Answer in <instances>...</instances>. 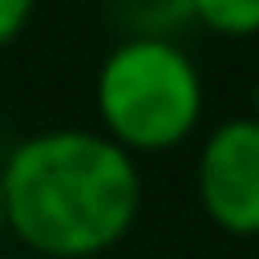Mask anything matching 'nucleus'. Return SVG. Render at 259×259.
Instances as JSON below:
<instances>
[{
	"mask_svg": "<svg viewBox=\"0 0 259 259\" xmlns=\"http://www.w3.org/2000/svg\"><path fill=\"white\" fill-rule=\"evenodd\" d=\"M105 18L123 36L178 41L196 23V0H105Z\"/></svg>",
	"mask_w": 259,
	"mask_h": 259,
	"instance_id": "4",
	"label": "nucleus"
},
{
	"mask_svg": "<svg viewBox=\"0 0 259 259\" xmlns=\"http://www.w3.org/2000/svg\"><path fill=\"white\" fill-rule=\"evenodd\" d=\"M96 118L127 155L178 150L205 118V77L178 41L123 36L100 59Z\"/></svg>",
	"mask_w": 259,
	"mask_h": 259,
	"instance_id": "2",
	"label": "nucleus"
},
{
	"mask_svg": "<svg viewBox=\"0 0 259 259\" xmlns=\"http://www.w3.org/2000/svg\"><path fill=\"white\" fill-rule=\"evenodd\" d=\"M0 196L5 232L36 259H96L132 232L141 168L100 127H50L9 150Z\"/></svg>",
	"mask_w": 259,
	"mask_h": 259,
	"instance_id": "1",
	"label": "nucleus"
},
{
	"mask_svg": "<svg viewBox=\"0 0 259 259\" xmlns=\"http://www.w3.org/2000/svg\"><path fill=\"white\" fill-rule=\"evenodd\" d=\"M250 118L259 123V77H255V87H250Z\"/></svg>",
	"mask_w": 259,
	"mask_h": 259,
	"instance_id": "7",
	"label": "nucleus"
},
{
	"mask_svg": "<svg viewBox=\"0 0 259 259\" xmlns=\"http://www.w3.org/2000/svg\"><path fill=\"white\" fill-rule=\"evenodd\" d=\"M32 9L36 0H0V50L23 36V27L32 23Z\"/></svg>",
	"mask_w": 259,
	"mask_h": 259,
	"instance_id": "6",
	"label": "nucleus"
},
{
	"mask_svg": "<svg viewBox=\"0 0 259 259\" xmlns=\"http://www.w3.org/2000/svg\"><path fill=\"white\" fill-rule=\"evenodd\" d=\"M0 237H5V196H0Z\"/></svg>",
	"mask_w": 259,
	"mask_h": 259,
	"instance_id": "8",
	"label": "nucleus"
},
{
	"mask_svg": "<svg viewBox=\"0 0 259 259\" xmlns=\"http://www.w3.org/2000/svg\"><path fill=\"white\" fill-rule=\"evenodd\" d=\"M196 196L205 219L228 237H259V123H219L196 155Z\"/></svg>",
	"mask_w": 259,
	"mask_h": 259,
	"instance_id": "3",
	"label": "nucleus"
},
{
	"mask_svg": "<svg viewBox=\"0 0 259 259\" xmlns=\"http://www.w3.org/2000/svg\"><path fill=\"white\" fill-rule=\"evenodd\" d=\"M23 259H36V255H23Z\"/></svg>",
	"mask_w": 259,
	"mask_h": 259,
	"instance_id": "9",
	"label": "nucleus"
},
{
	"mask_svg": "<svg viewBox=\"0 0 259 259\" xmlns=\"http://www.w3.org/2000/svg\"><path fill=\"white\" fill-rule=\"evenodd\" d=\"M196 23L214 36H259V0H196Z\"/></svg>",
	"mask_w": 259,
	"mask_h": 259,
	"instance_id": "5",
	"label": "nucleus"
}]
</instances>
